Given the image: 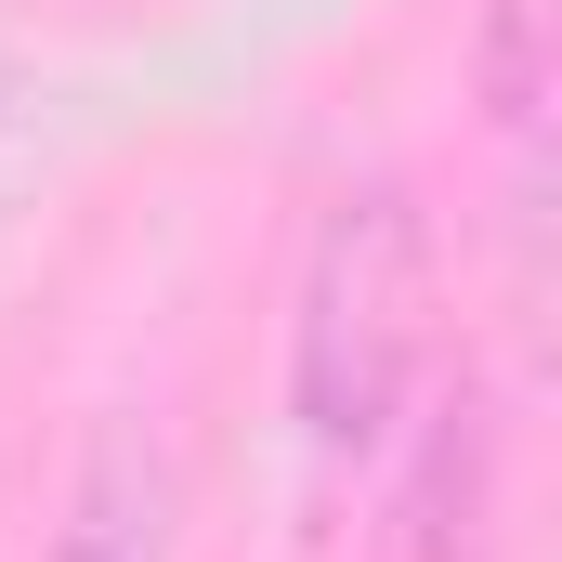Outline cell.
<instances>
[{
	"instance_id": "4",
	"label": "cell",
	"mask_w": 562,
	"mask_h": 562,
	"mask_svg": "<svg viewBox=\"0 0 562 562\" xmlns=\"http://www.w3.org/2000/svg\"><path fill=\"white\" fill-rule=\"evenodd\" d=\"M471 92L510 144L550 132V92H562V0H484V40H471Z\"/></svg>"
},
{
	"instance_id": "1",
	"label": "cell",
	"mask_w": 562,
	"mask_h": 562,
	"mask_svg": "<svg viewBox=\"0 0 562 562\" xmlns=\"http://www.w3.org/2000/svg\"><path fill=\"white\" fill-rule=\"evenodd\" d=\"M431 367V210L380 170L314 210V249L288 288V419L327 471L380 458Z\"/></svg>"
},
{
	"instance_id": "2",
	"label": "cell",
	"mask_w": 562,
	"mask_h": 562,
	"mask_svg": "<svg viewBox=\"0 0 562 562\" xmlns=\"http://www.w3.org/2000/svg\"><path fill=\"white\" fill-rule=\"evenodd\" d=\"M170 537H183V471H170V445L144 419H105L79 445V471H66V510H53L40 562H170Z\"/></svg>"
},
{
	"instance_id": "3",
	"label": "cell",
	"mask_w": 562,
	"mask_h": 562,
	"mask_svg": "<svg viewBox=\"0 0 562 562\" xmlns=\"http://www.w3.org/2000/svg\"><path fill=\"white\" fill-rule=\"evenodd\" d=\"M484 510H497V406H484V380H458V393L431 406L419 458L393 471L380 550L393 562H484Z\"/></svg>"
}]
</instances>
